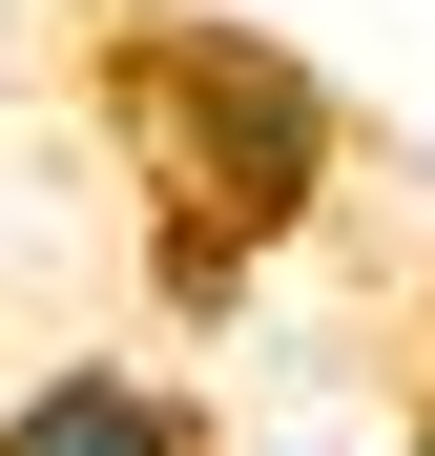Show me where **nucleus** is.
Masks as SVG:
<instances>
[{
	"instance_id": "obj_2",
	"label": "nucleus",
	"mask_w": 435,
	"mask_h": 456,
	"mask_svg": "<svg viewBox=\"0 0 435 456\" xmlns=\"http://www.w3.org/2000/svg\"><path fill=\"white\" fill-rule=\"evenodd\" d=\"M0 456H207V436H187V395H145V373H62V395L0 415Z\"/></svg>"
},
{
	"instance_id": "obj_1",
	"label": "nucleus",
	"mask_w": 435,
	"mask_h": 456,
	"mask_svg": "<svg viewBox=\"0 0 435 456\" xmlns=\"http://www.w3.org/2000/svg\"><path fill=\"white\" fill-rule=\"evenodd\" d=\"M104 125H125V167H145V208H166V270L187 290H229L249 270V228H290L311 208V62H270V42H229V21H145L125 62H104Z\"/></svg>"
}]
</instances>
